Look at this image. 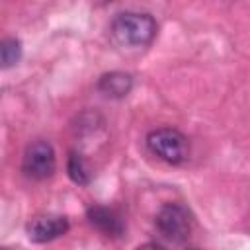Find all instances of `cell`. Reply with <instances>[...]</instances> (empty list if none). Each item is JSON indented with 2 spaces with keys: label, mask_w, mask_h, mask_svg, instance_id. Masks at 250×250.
I'll list each match as a JSON object with an SVG mask.
<instances>
[{
  "label": "cell",
  "mask_w": 250,
  "mask_h": 250,
  "mask_svg": "<svg viewBox=\"0 0 250 250\" xmlns=\"http://www.w3.org/2000/svg\"><path fill=\"white\" fill-rule=\"evenodd\" d=\"M111 37L119 47L143 49L156 37V21L150 14L143 12H121L111 21Z\"/></svg>",
  "instance_id": "obj_1"
},
{
  "label": "cell",
  "mask_w": 250,
  "mask_h": 250,
  "mask_svg": "<svg viewBox=\"0 0 250 250\" xmlns=\"http://www.w3.org/2000/svg\"><path fill=\"white\" fill-rule=\"evenodd\" d=\"M146 146L152 154L168 164H184L189 158V141L184 133L172 127L154 129L146 137Z\"/></svg>",
  "instance_id": "obj_2"
},
{
  "label": "cell",
  "mask_w": 250,
  "mask_h": 250,
  "mask_svg": "<svg viewBox=\"0 0 250 250\" xmlns=\"http://www.w3.org/2000/svg\"><path fill=\"white\" fill-rule=\"evenodd\" d=\"M154 225L158 232L172 242H184L191 232V217L180 203L162 205L154 217Z\"/></svg>",
  "instance_id": "obj_3"
},
{
  "label": "cell",
  "mask_w": 250,
  "mask_h": 250,
  "mask_svg": "<svg viewBox=\"0 0 250 250\" xmlns=\"http://www.w3.org/2000/svg\"><path fill=\"white\" fill-rule=\"evenodd\" d=\"M57 168V158L51 143L47 141H33L27 145L21 160V170L31 180H47L53 176Z\"/></svg>",
  "instance_id": "obj_4"
},
{
  "label": "cell",
  "mask_w": 250,
  "mask_h": 250,
  "mask_svg": "<svg viewBox=\"0 0 250 250\" xmlns=\"http://www.w3.org/2000/svg\"><path fill=\"white\" fill-rule=\"evenodd\" d=\"M66 230H68V219L62 215H51V213L35 215L25 225L27 238L37 244L51 242V240L62 236Z\"/></svg>",
  "instance_id": "obj_5"
},
{
  "label": "cell",
  "mask_w": 250,
  "mask_h": 250,
  "mask_svg": "<svg viewBox=\"0 0 250 250\" xmlns=\"http://www.w3.org/2000/svg\"><path fill=\"white\" fill-rule=\"evenodd\" d=\"M86 217L90 221L92 227H96L102 234L109 236V238H119L125 232V225L123 219L109 207L104 205H92L86 211Z\"/></svg>",
  "instance_id": "obj_6"
},
{
  "label": "cell",
  "mask_w": 250,
  "mask_h": 250,
  "mask_svg": "<svg viewBox=\"0 0 250 250\" xmlns=\"http://www.w3.org/2000/svg\"><path fill=\"white\" fill-rule=\"evenodd\" d=\"M133 88V78L125 72H107L98 80V90L109 98H125Z\"/></svg>",
  "instance_id": "obj_7"
},
{
  "label": "cell",
  "mask_w": 250,
  "mask_h": 250,
  "mask_svg": "<svg viewBox=\"0 0 250 250\" xmlns=\"http://www.w3.org/2000/svg\"><path fill=\"white\" fill-rule=\"evenodd\" d=\"M66 170H68V176L74 184H80V186H86L90 182V172L86 168V162L80 154L76 152H70L68 156V164H66Z\"/></svg>",
  "instance_id": "obj_8"
},
{
  "label": "cell",
  "mask_w": 250,
  "mask_h": 250,
  "mask_svg": "<svg viewBox=\"0 0 250 250\" xmlns=\"http://www.w3.org/2000/svg\"><path fill=\"white\" fill-rule=\"evenodd\" d=\"M21 57V43L14 37L4 39L2 47H0V59H2V68H10L14 66Z\"/></svg>",
  "instance_id": "obj_9"
},
{
  "label": "cell",
  "mask_w": 250,
  "mask_h": 250,
  "mask_svg": "<svg viewBox=\"0 0 250 250\" xmlns=\"http://www.w3.org/2000/svg\"><path fill=\"white\" fill-rule=\"evenodd\" d=\"M135 250H168V248H164L162 244H156V242H146V244H143Z\"/></svg>",
  "instance_id": "obj_10"
},
{
  "label": "cell",
  "mask_w": 250,
  "mask_h": 250,
  "mask_svg": "<svg viewBox=\"0 0 250 250\" xmlns=\"http://www.w3.org/2000/svg\"><path fill=\"white\" fill-rule=\"evenodd\" d=\"M188 250H199V248H188Z\"/></svg>",
  "instance_id": "obj_11"
}]
</instances>
